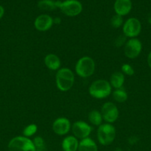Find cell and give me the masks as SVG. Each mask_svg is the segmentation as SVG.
<instances>
[{
  "label": "cell",
  "mask_w": 151,
  "mask_h": 151,
  "mask_svg": "<svg viewBox=\"0 0 151 151\" xmlns=\"http://www.w3.org/2000/svg\"><path fill=\"white\" fill-rule=\"evenodd\" d=\"M122 31L127 38H136L142 32V24L136 18H129L123 24Z\"/></svg>",
  "instance_id": "6"
},
{
  "label": "cell",
  "mask_w": 151,
  "mask_h": 151,
  "mask_svg": "<svg viewBox=\"0 0 151 151\" xmlns=\"http://www.w3.org/2000/svg\"><path fill=\"white\" fill-rule=\"evenodd\" d=\"M4 14V9L1 5H0V19L3 17Z\"/></svg>",
  "instance_id": "29"
},
{
  "label": "cell",
  "mask_w": 151,
  "mask_h": 151,
  "mask_svg": "<svg viewBox=\"0 0 151 151\" xmlns=\"http://www.w3.org/2000/svg\"><path fill=\"white\" fill-rule=\"evenodd\" d=\"M53 25V19L47 14L39 15L34 21V27L40 32L49 30Z\"/></svg>",
  "instance_id": "12"
},
{
  "label": "cell",
  "mask_w": 151,
  "mask_h": 151,
  "mask_svg": "<svg viewBox=\"0 0 151 151\" xmlns=\"http://www.w3.org/2000/svg\"><path fill=\"white\" fill-rule=\"evenodd\" d=\"M148 22H149V24H151V16H150L149 19H148Z\"/></svg>",
  "instance_id": "31"
},
{
  "label": "cell",
  "mask_w": 151,
  "mask_h": 151,
  "mask_svg": "<svg viewBox=\"0 0 151 151\" xmlns=\"http://www.w3.org/2000/svg\"><path fill=\"white\" fill-rule=\"evenodd\" d=\"M61 1H53V0H41L38 2V8L42 10L51 11L59 8Z\"/></svg>",
  "instance_id": "18"
},
{
  "label": "cell",
  "mask_w": 151,
  "mask_h": 151,
  "mask_svg": "<svg viewBox=\"0 0 151 151\" xmlns=\"http://www.w3.org/2000/svg\"><path fill=\"white\" fill-rule=\"evenodd\" d=\"M71 130L74 137L81 140L89 137L92 132V127L84 121H76L72 125Z\"/></svg>",
  "instance_id": "10"
},
{
  "label": "cell",
  "mask_w": 151,
  "mask_h": 151,
  "mask_svg": "<svg viewBox=\"0 0 151 151\" xmlns=\"http://www.w3.org/2000/svg\"><path fill=\"white\" fill-rule=\"evenodd\" d=\"M142 50V44L138 38H130L124 44V52L127 58L135 59L139 57Z\"/></svg>",
  "instance_id": "8"
},
{
  "label": "cell",
  "mask_w": 151,
  "mask_h": 151,
  "mask_svg": "<svg viewBox=\"0 0 151 151\" xmlns=\"http://www.w3.org/2000/svg\"><path fill=\"white\" fill-rule=\"evenodd\" d=\"M33 142L36 150H45V142H44V139L41 137L37 136V137H34Z\"/></svg>",
  "instance_id": "22"
},
{
  "label": "cell",
  "mask_w": 151,
  "mask_h": 151,
  "mask_svg": "<svg viewBox=\"0 0 151 151\" xmlns=\"http://www.w3.org/2000/svg\"><path fill=\"white\" fill-rule=\"evenodd\" d=\"M75 75L69 68H60L56 74V85L61 91H68L73 86Z\"/></svg>",
  "instance_id": "1"
},
{
  "label": "cell",
  "mask_w": 151,
  "mask_h": 151,
  "mask_svg": "<svg viewBox=\"0 0 151 151\" xmlns=\"http://www.w3.org/2000/svg\"><path fill=\"white\" fill-rule=\"evenodd\" d=\"M127 42V37L123 34V35H120L117 37L114 41V44L116 47L119 48V47H122L123 45L126 44Z\"/></svg>",
  "instance_id": "25"
},
{
  "label": "cell",
  "mask_w": 151,
  "mask_h": 151,
  "mask_svg": "<svg viewBox=\"0 0 151 151\" xmlns=\"http://www.w3.org/2000/svg\"><path fill=\"white\" fill-rule=\"evenodd\" d=\"M36 151H43V150H36Z\"/></svg>",
  "instance_id": "32"
},
{
  "label": "cell",
  "mask_w": 151,
  "mask_h": 151,
  "mask_svg": "<svg viewBox=\"0 0 151 151\" xmlns=\"http://www.w3.org/2000/svg\"><path fill=\"white\" fill-rule=\"evenodd\" d=\"M62 22V19L59 17H56L53 19V24H60Z\"/></svg>",
  "instance_id": "27"
},
{
  "label": "cell",
  "mask_w": 151,
  "mask_h": 151,
  "mask_svg": "<svg viewBox=\"0 0 151 151\" xmlns=\"http://www.w3.org/2000/svg\"><path fill=\"white\" fill-rule=\"evenodd\" d=\"M78 139L73 135L67 136L63 139L62 142V148L63 151H78Z\"/></svg>",
  "instance_id": "14"
},
{
  "label": "cell",
  "mask_w": 151,
  "mask_h": 151,
  "mask_svg": "<svg viewBox=\"0 0 151 151\" xmlns=\"http://www.w3.org/2000/svg\"><path fill=\"white\" fill-rule=\"evenodd\" d=\"M37 131H38V126H37L36 124L32 123L30 124V125H27L23 130V136L25 137H28V138H30L31 137H33V135H35L36 134Z\"/></svg>",
  "instance_id": "21"
},
{
  "label": "cell",
  "mask_w": 151,
  "mask_h": 151,
  "mask_svg": "<svg viewBox=\"0 0 151 151\" xmlns=\"http://www.w3.org/2000/svg\"><path fill=\"white\" fill-rule=\"evenodd\" d=\"M101 114L107 123L112 124L118 119L119 111L117 106L111 102H107L104 103L101 109Z\"/></svg>",
  "instance_id": "9"
},
{
  "label": "cell",
  "mask_w": 151,
  "mask_h": 151,
  "mask_svg": "<svg viewBox=\"0 0 151 151\" xmlns=\"http://www.w3.org/2000/svg\"><path fill=\"white\" fill-rule=\"evenodd\" d=\"M115 151H123V150H121V149L120 148V147H117V148H115Z\"/></svg>",
  "instance_id": "30"
},
{
  "label": "cell",
  "mask_w": 151,
  "mask_h": 151,
  "mask_svg": "<svg viewBox=\"0 0 151 151\" xmlns=\"http://www.w3.org/2000/svg\"><path fill=\"white\" fill-rule=\"evenodd\" d=\"M78 151H98V146L91 138L87 137L79 142Z\"/></svg>",
  "instance_id": "17"
},
{
  "label": "cell",
  "mask_w": 151,
  "mask_h": 151,
  "mask_svg": "<svg viewBox=\"0 0 151 151\" xmlns=\"http://www.w3.org/2000/svg\"><path fill=\"white\" fill-rule=\"evenodd\" d=\"M88 119L89 122L92 125H95V126H99L102 124L103 117H102L101 111H99L98 110H93L89 113Z\"/></svg>",
  "instance_id": "19"
},
{
  "label": "cell",
  "mask_w": 151,
  "mask_h": 151,
  "mask_svg": "<svg viewBox=\"0 0 151 151\" xmlns=\"http://www.w3.org/2000/svg\"><path fill=\"white\" fill-rule=\"evenodd\" d=\"M59 8L66 16L73 17L79 15L82 11V4L78 0H65L61 1Z\"/></svg>",
  "instance_id": "7"
},
{
  "label": "cell",
  "mask_w": 151,
  "mask_h": 151,
  "mask_svg": "<svg viewBox=\"0 0 151 151\" xmlns=\"http://www.w3.org/2000/svg\"><path fill=\"white\" fill-rule=\"evenodd\" d=\"M70 121L66 117H59L53 122L52 129L53 132L59 136L68 134L71 129Z\"/></svg>",
  "instance_id": "11"
},
{
  "label": "cell",
  "mask_w": 151,
  "mask_h": 151,
  "mask_svg": "<svg viewBox=\"0 0 151 151\" xmlns=\"http://www.w3.org/2000/svg\"><path fill=\"white\" fill-rule=\"evenodd\" d=\"M139 138H138L136 136H131V137H130L128 138V143L130 145H136V143L139 142Z\"/></svg>",
  "instance_id": "26"
},
{
  "label": "cell",
  "mask_w": 151,
  "mask_h": 151,
  "mask_svg": "<svg viewBox=\"0 0 151 151\" xmlns=\"http://www.w3.org/2000/svg\"><path fill=\"white\" fill-rule=\"evenodd\" d=\"M121 70L124 75H127V76L131 77L135 74V70L133 67L128 63H124L121 66Z\"/></svg>",
  "instance_id": "24"
},
{
  "label": "cell",
  "mask_w": 151,
  "mask_h": 151,
  "mask_svg": "<svg viewBox=\"0 0 151 151\" xmlns=\"http://www.w3.org/2000/svg\"><path fill=\"white\" fill-rule=\"evenodd\" d=\"M113 98L115 102L119 103H124L128 99V94L123 88H117L113 91Z\"/></svg>",
  "instance_id": "20"
},
{
  "label": "cell",
  "mask_w": 151,
  "mask_h": 151,
  "mask_svg": "<svg viewBox=\"0 0 151 151\" xmlns=\"http://www.w3.org/2000/svg\"><path fill=\"white\" fill-rule=\"evenodd\" d=\"M125 78L124 75L121 72H115L112 74L110 78V83L112 88L115 89L123 88V85L124 83Z\"/></svg>",
  "instance_id": "16"
},
{
  "label": "cell",
  "mask_w": 151,
  "mask_h": 151,
  "mask_svg": "<svg viewBox=\"0 0 151 151\" xmlns=\"http://www.w3.org/2000/svg\"><path fill=\"white\" fill-rule=\"evenodd\" d=\"M89 94L92 97L98 100L107 98L112 93V86L106 80H96L89 87Z\"/></svg>",
  "instance_id": "2"
},
{
  "label": "cell",
  "mask_w": 151,
  "mask_h": 151,
  "mask_svg": "<svg viewBox=\"0 0 151 151\" xmlns=\"http://www.w3.org/2000/svg\"><path fill=\"white\" fill-rule=\"evenodd\" d=\"M44 63L46 67L52 71H58L60 69L61 60L59 56L55 54L47 55L44 58Z\"/></svg>",
  "instance_id": "15"
},
{
  "label": "cell",
  "mask_w": 151,
  "mask_h": 151,
  "mask_svg": "<svg viewBox=\"0 0 151 151\" xmlns=\"http://www.w3.org/2000/svg\"><path fill=\"white\" fill-rule=\"evenodd\" d=\"M110 24L113 28H119L124 24L123 17L118 15H114L110 19Z\"/></svg>",
  "instance_id": "23"
},
{
  "label": "cell",
  "mask_w": 151,
  "mask_h": 151,
  "mask_svg": "<svg viewBox=\"0 0 151 151\" xmlns=\"http://www.w3.org/2000/svg\"><path fill=\"white\" fill-rule=\"evenodd\" d=\"M116 137L115 127L110 123L102 124L97 129V139L102 145L107 146L112 144Z\"/></svg>",
  "instance_id": "4"
},
{
  "label": "cell",
  "mask_w": 151,
  "mask_h": 151,
  "mask_svg": "<svg viewBox=\"0 0 151 151\" xmlns=\"http://www.w3.org/2000/svg\"><path fill=\"white\" fill-rule=\"evenodd\" d=\"M8 151H36L33 140L24 136L12 139L7 145Z\"/></svg>",
  "instance_id": "5"
},
{
  "label": "cell",
  "mask_w": 151,
  "mask_h": 151,
  "mask_svg": "<svg viewBox=\"0 0 151 151\" xmlns=\"http://www.w3.org/2000/svg\"><path fill=\"white\" fill-rule=\"evenodd\" d=\"M96 63L94 60L90 56H83L80 58L75 66V71L77 75L83 78L92 76L95 72Z\"/></svg>",
  "instance_id": "3"
},
{
  "label": "cell",
  "mask_w": 151,
  "mask_h": 151,
  "mask_svg": "<svg viewBox=\"0 0 151 151\" xmlns=\"http://www.w3.org/2000/svg\"><path fill=\"white\" fill-rule=\"evenodd\" d=\"M113 7L115 14L123 17L131 11L132 1L131 0H115Z\"/></svg>",
  "instance_id": "13"
},
{
  "label": "cell",
  "mask_w": 151,
  "mask_h": 151,
  "mask_svg": "<svg viewBox=\"0 0 151 151\" xmlns=\"http://www.w3.org/2000/svg\"><path fill=\"white\" fill-rule=\"evenodd\" d=\"M147 63H148V66L151 69V51L150 52V53L148 54L147 56Z\"/></svg>",
  "instance_id": "28"
}]
</instances>
